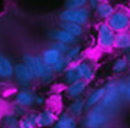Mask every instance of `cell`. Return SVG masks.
<instances>
[{"mask_svg":"<svg viewBox=\"0 0 130 128\" xmlns=\"http://www.w3.org/2000/svg\"><path fill=\"white\" fill-rule=\"evenodd\" d=\"M116 33L110 27L107 21H103L98 26V46L102 50H111L115 48Z\"/></svg>","mask_w":130,"mask_h":128,"instance_id":"obj_3","label":"cell"},{"mask_svg":"<svg viewBox=\"0 0 130 128\" xmlns=\"http://www.w3.org/2000/svg\"><path fill=\"white\" fill-rule=\"evenodd\" d=\"M57 122H59L63 126V128H77V123L75 119L67 114H63Z\"/></svg>","mask_w":130,"mask_h":128,"instance_id":"obj_22","label":"cell"},{"mask_svg":"<svg viewBox=\"0 0 130 128\" xmlns=\"http://www.w3.org/2000/svg\"><path fill=\"white\" fill-rule=\"evenodd\" d=\"M68 65L69 64L67 63V61H66V59H65V57L63 55L61 57V59L52 66V68H53V70H54L55 73H60V72H64V70L67 68Z\"/></svg>","mask_w":130,"mask_h":128,"instance_id":"obj_25","label":"cell"},{"mask_svg":"<svg viewBox=\"0 0 130 128\" xmlns=\"http://www.w3.org/2000/svg\"><path fill=\"white\" fill-rule=\"evenodd\" d=\"M115 7L113 4L107 2V1H102L99 6L96 7V9L94 10L95 12V15L101 19V20H108L112 15L113 13L115 12Z\"/></svg>","mask_w":130,"mask_h":128,"instance_id":"obj_9","label":"cell"},{"mask_svg":"<svg viewBox=\"0 0 130 128\" xmlns=\"http://www.w3.org/2000/svg\"><path fill=\"white\" fill-rule=\"evenodd\" d=\"M60 28L65 29L66 31L74 36L75 38L80 37L83 34V26L76 22H72V21H61Z\"/></svg>","mask_w":130,"mask_h":128,"instance_id":"obj_18","label":"cell"},{"mask_svg":"<svg viewBox=\"0 0 130 128\" xmlns=\"http://www.w3.org/2000/svg\"><path fill=\"white\" fill-rule=\"evenodd\" d=\"M54 128H63V126L59 123V122H57L56 124H55V126H54Z\"/></svg>","mask_w":130,"mask_h":128,"instance_id":"obj_34","label":"cell"},{"mask_svg":"<svg viewBox=\"0 0 130 128\" xmlns=\"http://www.w3.org/2000/svg\"><path fill=\"white\" fill-rule=\"evenodd\" d=\"M80 79H82V78L80 76V73L78 71L76 63L68 65L67 68L64 70V81L69 85V84L76 82Z\"/></svg>","mask_w":130,"mask_h":128,"instance_id":"obj_14","label":"cell"},{"mask_svg":"<svg viewBox=\"0 0 130 128\" xmlns=\"http://www.w3.org/2000/svg\"><path fill=\"white\" fill-rule=\"evenodd\" d=\"M4 128H19V122L14 115H7L3 119Z\"/></svg>","mask_w":130,"mask_h":128,"instance_id":"obj_23","label":"cell"},{"mask_svg":"<svg viewBox=\"0 0 130 128\" xmlns=\"http://www.w3.org/2000/svg\"><path fill=\"white\" fill-rule=\"evenodd\" d=\"M59 18L61 21H72L83 26L88 22L90 18V12L86 7L76 8V9L66 8L60 13Z\"/></svg>","mask_w":130,"mask_h":128,"instance_id":"obj_5","label":"cell"},{"mask_svg":"<svg viewBox=\"0 0 130 128\" xmlns=\"http://www.w3.org/2000/svg\"><path fill=\"white\" fill-rule=\"evenodd\" d=\"M115 48L126 53L130 52V31H123L116 34Z\"/></svg>","mask_w":130,"mask_h":128,"instance_id":"obj_13","label":"cell"},{"mask_svg":"<svg viewBox=\"0 0 130 128\" xmlns=\"http://www.w3.org/2000/svg\"><path fill=\"white\" fill-rule=\"evenodd\" d=\"M49 36H50V38H52L56 42H61V43L67 44V45H70V44L74 43L75 40H76V38L74 36H72L70 33L66 31L63 28L53 29V30H51Z\"/></svg>","mask_w":130,"mask_h":128,"instance_id":"obj_10","label":"cell"},{"mask_svg":"<svg viewBox=\"0 0 130 128\" xmlns=\"http://www.w3.org/2000/svg\"><path fill=\"white\" fill-rule=\"evenodd\" d=\"M35 103H36L37 105H42V104L44 103V98L41 97V95H37V97H35Z\"/></svg>","mask_w":130,"mask_h":128,"instance_id":"obj_32","label":"cell"},{"mask_svg":"<svg viewBox=\"0 0 130 128\" xmlns=\"http://www.w3.org/2000/svg\"><path fill=\"white\" fill-rule=\"evenodd\" d=\"M77 65V68H78V71L80 73V76L83 80L85 81H91L94 77V69H93V66L87 62V61H79L78 63H76Z\"/></svg>","mask_w":130,"mask_h":128,"instance_id":"obj_12","label":"cell"},{"mask_svg":"<svg viewBox=\"0 0 130 128\" xmlns=\"http://www.w3.org/2000/svg\"><path fill=\"white\" fill-rule=\"evenodd\" d=\"M85 109V101L81 98L74 99L69 106V112L72 116H80Z\"/></svg>","mask_w":130,"mask_h":128,"instance_id":"obj_19","label":"cell"},{"mask_svg":"<svg viewBox=\"0 0 130 128\" xmlns=\"http://www.w3.org/2000/svg\"><path fill=\"white\" fill-rule=\"evenodd\" d=\"M87 3H88V0H66L65 7L68 9L82 8V7H85Z\"/></svg>","mask_w":130,"mask_h":128,"instance_id":"obj_24","label":"cell"},{"mask_svg":"<svg viewBox=\"0 0 130 128\" xmlns=\"http://www.w3.org/2000/svg\"><path fill=\"white\" fill-rule=\"evenodd\" d=\"M105 87H106V94L100 105L103 108H105L108 112H110L111 110H114L118 106L122 98L117 88V80L108 81L105 84Z\"/></svg>","mask_w":130,"mask_h":128,"instance_id":"obj_4","label":"cell"},{"mask_svg":"<svg viewBox=\"0 0 130 128\" xmlns=\"http://www.w3.org/2000/svg\"><path fill=\"white\" fill-rule=\"evenodd\" d=\"M87 88V81L80 79L76 82H73L71 84H69L66 88V93L69 98L71 99H77L79 98Z\"/></svg>","mask_w":130,"mask_h":128,"instance_id":"obj_8","label":"cell"},{"mask_svg":"<svg viewBox=\"0 0 130 128\" xmlns=\"http://www.w3.org/2000/svg\"><path fill=\"white\" fill-rule=\"evenodd\" d=\"M19 128H36V125H34L26 117L23 118L19 122Z\"/></svg>","mask_w":130,"mask_h":128,"instance_id":"obj_29","label":"cell"},{"mask_svg":"<svg viewBox=\"0 0 130 128\" xmlns=\"http://www.w3.org/2000/svg\"><path fill=\"white\" fill-rule=\"evenodd\" d=\"M108 120L109 112L101 105H98L89 109V112L84 119V126L86 128H101L108 122Z\"/></svg>","mask_w":130,"mask_h":128,"instance_id":"obj_2","label":"cell"},{"mask_svg":"<svg viewBox=\"0 0 130 128\" xmlns=\"http://www.w3.org/2000/svg\"><path fill=\"white\" fill-rule=\"evenodd\" d=\"M105 94H106V87H105V85L104 86H100V87L93 89L88 94V97L85 100V109L88 110V109H91V108L100 105L102 100L104 99Z\"/></svg>","mask_w":130,"mask_h":128,"instance_id":"obj_7","label":"cell"},{"mask_svg":"<svg viewBox=\"0 0 130 128\" xmlns=\"http://www.w3.org/2000/svg\"><path fill=\"white\" fill-rule=\"evenodd\" d=\"M0 120H1V116H0Z\"/></svg>","mask_w":130,"mask_h":128,"instance_id":"obj_35","label":"cell"},{"mask_svg":"<svg viewBox=\"0 0 130 128\" xmlns=\"http://www.w3.org/2000/svg\"><path fill=\"white\" fill-rule=\"evenodd\" d=\"M107 22L116 34L127 31L130 29V10L125 8L116 9Z\"/></svg>","mask_w":130,"mask_h":128,"instance_id":"obj_1","label":"cell"},{"mask_svg":"<svg viewBox=\"0 0 130 128\" xmlns=\"http://www.w3.org/2000/svg\"><path fill=\"white\" fill-rule=\"evenodd\" d=\"M14 76L17 79V81L22 85L29 83L35 78L30 70L26 67V65L23 62H19L16 65H14Z\"/></svg>","mask_w":130,"mask_h":128,"instance_id":"obj_6","label":"cell"},{"mask_svg":"<svg viewBox=\"0 0 130 128\" xmlns=\"http://www.w3.org/2000/svg\"><path fill=\"white\" fill-rule=\"evenodd\" d=\"M117 88H118V91H119L122 100H125L126 92H127V80H126V78H121V79L117 80Z\"/></svg>","mask_w":130,"mask_h":128,"instance_id":"obj_27","label":"cell"},{"mask_svg":"<svg viewBox=\"0 0 130 128\" xmlns=\"http://www.w3.org/2000/svg\"><path fill=\"white\" fill-rule=\"evenodd\" d=\"M15 102L21 107H28L35 102V97L27 89H22L18 91L15 95Z\"/></svg>","mask_w":130,"mask_h":128,"instance_id":"obj_17","label":"cell"},{"mask_svg":"<svg viewBox=\"0 0 130 128\" xmlns=\"http://www.w3.org/2000/svg\"><path fill=\"white\" fill-rule=\"evenodd\" d=\"M62 56H63V54L59 50H57L56 48H54V47L48 48V49H46L42 53L43 61H44V63L47 66H53L56 62H58L61 59Z\"/></svg>","mask_w":130,"mask_h":128,"instance_id":"obj_11","label":"cell"},{"mask_svg":"<svg viewBox=\"0 0 130 128\" xmlns=\"http://www.w3.org/2000/svg\"><path fill=\"white\" fill-rule=\"evenodd\" d=\"M54 75H55V72H54L52 66H47V65H46L45 72H44V74L42 75L41 80H42L44 83H49V82H51V81L54 79Z\"/></svg>","mask_w":130,"mask_h":128,"instance_id":"obj_26","label":"cell"},{"mask_svg":"<svg viewBox=\"0 0 130 128\" xmlns=\"http://www.w3.org/2000/svg\"><path fill=\"white\" fill-rule=\"evenodd\" d=\"M80 54H81V47L74 46L69 49V51L64 55V57H65L67 63L70 65V64H75V62L78 60Z\"/></svg>","mask_w":130,"mask_h":128,"instance_id":"obj_21","label":"cell"},{"mask_svg":"<svg viewBox=\"0 0 130 128\" xmlns=\"http://www.w3.org/2000/svg\"><path fill=\"white\" fill-rule=\"evenodd\" d=\"M53 47H54V48H56L57 50H59L63 55H65V54L69 51V49L71 48L69 45L64 44V43H61V42H55V43H54V45H53Z\"/></svg>","mask_w":130,"mask_h":128,"instance_id":"obj_28","label":"cell"},{"mask_svg":"<svg viewBox=\"0 0 130 128\" xmlns=\"http://www.w3.org/2000/svg\"><path fill=\"white\" fill-rule=\"evenodd\" d=\"M102 2V0H88V5H89V8L92 9V10H95L96 7L99 6V4Z\"/></svg>","mask_w":130,"mask_h":128,"instance_id":"obj_30","label":"cell"},{"mask_svg":"<svg viewBox=\"0 0 130 128\" xmlns=\"http://www.w3.org/2000/svg\"><path fill=\"white\" fill-rule=\"evenodd\" d=\"M54 122H55V115L51 110L47 109L38 114L37 125L39 127H48L51 126Z\"/></svg>","mask_w":130,"mask_h":128,"instance_id":"obj_16","label":"cell"},{"mask_svg":"<svg viewBox=\"0 0 130 128\" xmlns=\"http://www.w3.org/2000/svg\"><path fill=\"white\" fill-rule=\"evenodd\" d=\"M12 75H14L13 64L7 57L0 55V76L3 78H9Z\"/></svg>","mask_w":130,"mask_h":128,"instance_id":"obj_15","label":"cell"},{"mask_svg":"<svg viewBox=\"0 0 130 128\" xmlns=\"http://www.w3.org/2000/svg\"><path fill=\"white\" fill-rule=\"evenodd\" d=\"M125 58H126V60H127V62H128V66H129V69H130V52L126 53Z\"/></svg>","mask_w":130,"mask_h":128,"instance_id":"obj_33","label":"cell"},{"mask_svg":"<svg viewBox=\"0 0 130 128\" xmlns=\"http://www.w3.org/2000/svg\"><path fill=\"white\" fill-rule=\"evenodd\" d=\"M128 68H129L128 62H127L125 57H119V58L115 59L113 64H112V70L116 74L124 73L128 70Z\"/></svg>","mask_w":130,"mask_h":128,"instance_id":"obj_20","label":"cell"},{"mask_svg":"<svg viewBox=\"0 0 130 128\" xmlns=\"http://www.w3.org/2000/svg\"><path fill=\"white\" fill-rule=\"evenodd\" d=\"M127 80V92H126V98L125 100L127 102H130V73L128 74V76L126 77Z\"/></svg>","mask_w":130,"mask_h":128,"instance_id":"obj_31","label":"cell"}]
</instances>
